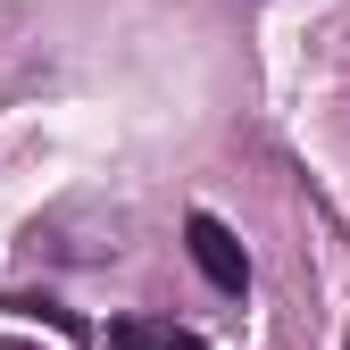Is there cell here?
Instances as JSON below:
<instances>
[{
  "instance_id": "1",
  "label": "cell",
  "mask_w": 350,
  "mask_h": 350,
  "mask_svg": "<svg viewBox=\"0 0 350 350\" xmlns=\"http://www.w3.org/2000/svg\"><path fill=\"white\" fill-rule=\"evenodd\" d=\"M184 242H192L200 275H208L217 292H242V284H250V258H242V242H234V226H226V217L192 208V217H184Z\"/></svg>"
},
{
  "instance_id": "2",
  "label": "cell",
  "mask_w": 350,
  "mask_h": 350,
  "mask_svg": "<svg viewBox=\"0 0 350 350\" xmlns=\"http://www.w3.org/2000/svg\"><path fill=\"white\" fill-rule=\"evenodd\" d=\"M109 350H192L175 325H159V317H117L109 325Z\"/></svg>"
}]
</instances>
